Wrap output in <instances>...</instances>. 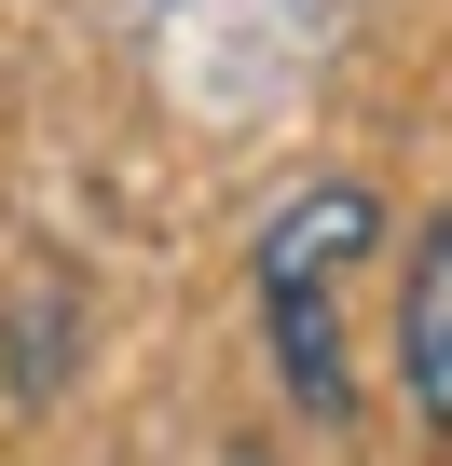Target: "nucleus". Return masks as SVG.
Listing matches in <instances>:
<instances>
[{
  "instance_id": "f257e3e1",
  "label": "nucleus",
  "mask_w": 452,
  "mask_h": 466,
  "mask_svg": "<svg viewBox=\"0 0 452 466\" xmlns=\"http://www.w3.org/2000/svg\"><path fill=\"white\" fill-rule=\"evenodd\" d=\"M384 233V206L357 192V178H316V192H288L275 219H261V248H247V275H261V329H275V370H288V398L316 411V425H343L357 411V384H343V329H329V289H343V261Z\"/></svg>"
},
{
  "instance_id": "f03ea898",
  "label": "nucleus",
  "mask_w": 452,
  "mask_h": 466,
  "mask_svg": "<svg viewBox=\"0 0 452 466\" xmlns=\"http://www.w3.org/2000/svg\"><path fill=\"white\" fill-rule=\"evenodd\" d=\"M397 370H411L425 425L452 439V206L411 233V275H397Z\"/></svg>"
}]
</instances>
